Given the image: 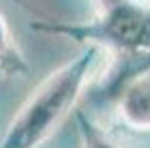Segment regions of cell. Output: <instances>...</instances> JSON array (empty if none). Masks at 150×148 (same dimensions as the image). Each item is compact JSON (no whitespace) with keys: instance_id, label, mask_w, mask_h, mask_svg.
<instances>
[{"instance_id":"1","label":"cell","mask_w":150,"mask_h":148,"mask_svg":"<svg viewBox=\"0 0 150 148\" xmlns=\"http://www.w3.org/2000/svg\"><path fill=\"white\" fill-rule=\"evenodd\" d=\"M83 47L85 52L81 56L54 70L20 105L0 139V148H38L52 137L69 110H74L83 90L99 72L105 54L94 45Z\"/></svg>"},{"instance_id":"2","label":"cell","mask_w":150,"mask_h":148,"mask_svg":"<svg viewBox=\"0 0 150 148\" xmlns=\"http://www.w3.org/2000/svg\"><path fill=\"white\" fill-rule=\"evenodd\" d=\"M31 29L79 45H94L105 56L121 58L125 72H137L150 63V5L141 0H103L96 2V14L90 20H34Z\"/></svg>"},{"instance_id":"3","label":"cell","mask_w":150,"mask_h":148,"mask_svg":"<svg viewBox=\"0 0 150 148\" xmlns=\"http://www.w3.org/2000/svg\"><path fill=\"white\" fill-rule=\"evenodd\" d=\"M117 117L134 132H150V63L123 79L117 94Z\"/></svg>"},{"instance_id":"4","label":"cell","mask_w":150,"mask_h":148,"mask_svg":"<svg viewBox=\"0 0 150 148\" xmlns=\"http://www.w3.org/2000/svg\"><path fill=\"white\" fill-rule=\"evenodd\" d=\"M27 74H29V63L16 43L7 18L0 11V79H16Z\"/></svg>"},{"instance_id":"5","label":"cell","mask_w":150,"mask_h":148,"mask_svg":"<svg viewBox=\"0 0 150 148\" xmlns=\"http://www.w3.org/2000/svg\"><path fill=\"white\" fill-rule=\"evenodd\" d=\"M74 117H76V128H79V135H81L83 148H123L121 144L114 142L101 126H96L83 110H76Z\"/></svg>"},{"instance_id":"6","label":"cell","mask_w":150,"mask_h":148,"mask_svg":"<svg viewBox=\"0 0 150 148\" xmlns=\"http://www.w3.org/2000/svg\"><path fill=\"white\" fill-rule=\"evenodd\" d=\"M13 2H18L20 7H27V5H25V0H13Z\"/></svg>"},{"instance_id":"7","label":"cell","mask_w":150,"mask_h":148,"mask_svg":"<svg viewBox=\"0 0 150 148\" xmlns=\"http://www.w3.org/2000/svg\"><path fill=\"white\" fill-rule=\"evenodd\" d=\"M96 2H103V0H96Z\"/></svg>"},{"instance_id":"8","label":"cell","mask_w":150,"mask_h":148,"mask_svg":"<svg viewBox=\"0 0 150 148\" xmlns=\"http://www.w3.org/2000/svg\"><path fill=\"white\" fill-rule=\"evenodd\" d=\"M146 2H148V5H150V0H146Z\"/></svg>"}]
</instances>
